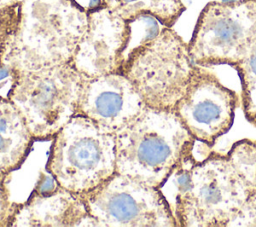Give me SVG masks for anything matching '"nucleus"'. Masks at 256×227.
Masks as SVG:
<instances>
[{
  "instance_id": "6ab92c4d",
  "label": "nucleus",
  "mask_w": 256,
  "mask_h": 227,
  "mask_svg": "<svg viewBox=\"0 0 256 227\" xmlns=\"http://www.w3.org/2000/svg\"><path fill=\"white\" fill-rule=\"evenodd\" d=\"M7 176L8 174L0 171V227L10 226L11 219L17 208V203L10 198V192L6 184Z\"/></svg>"
},
{
  "instance_id": "aec40b11",
  "label": "nucleus",
  "mask_w": 256,
  "mask_h": 227,
  "mask_svg": "<svg viewBox=\"0 0 256 227\" xmlns=\"http://www.w3.org/2000/svg\"><path fill=\"white\" fill-rule=\"evenodd\" d=\"M61 186L57 182V180L51 175L47 170L46 172H41L35 184L33 192L37 195H49L57 191Z\"/></svg>"
},
{
  "instance_id": "2eb2a0df",
  "label": "nucleus",
  "mask_w": 256,
  "mask_h": 227,
  "mask_svg": "<svg viewBox=\"0 0 256 227\" xmlns=\"http://www.w3.org/2000/svg\"><path fill=\"white\" fill-rule=\"evenodd\" d=\"M106 8L124 19L130 20L142 13L157 18L165 27L172 28L186 10L182 0H105Z\"/></svg>"
},
{
  "instance_id": "1a4fd4ad",
  "label": "nucleus",
  "mask_w": 256,
  "mask_h": 227,
  "mask_svg": "<svg viewBox=\"0 0 256 227\" xmlns=\"http://www.w3.org/2000/svg\"><path fill=\"white\" fill-rule=\"evenodd\" d=\"M239 102V94L214 72L196 65L174 112L196 142L211 148L232 128Z\"/></svg>"
},
{
  "instance_id": "7ed1b4c3",
  "label": "nucleus",
  "mask_w": 256,
  "mask_h": 227,
  "mask_svg": "<svg viewBox=\"0 0 256 227\" xmlns=\"http://www.w3.org/2000/svg\"><path fill=\"white\" fill-rule=\"evenodd\" d=\"M88 14L73 0H21L12 60L19 71L71 63Z\"/></svg>"
},
{
  "instance_id": "0eeeda50",
  "label": "nucleus",
  "mask_w": 256,
  "mask_h": 227,
  "mask_svg": "<svg viewBox=\"0 0 256 227\" xmlns=\"http://www.w3.org/2000/svg\"><path fill=\"white\" fill-rule=\"evenodd\" d=\"M98 227H178L161 190L119 173L77 195Z\"/></svg>"
},
{
  "instance_id": "9b49d317",
  "label": "nucleus",
  "mask_w": 256,
  "mask_h": 227,
  "mask_svg": "<svg viewBox=\"0 0 256 227\" xmlns=\"http://www.w3.org/2000/svg\"><path fill=\"white\" fill-rule=\"evenodd\" d=\"M128 32L127 21L106 7L88 13L87 29L71 61L72 65L90 78L120 73L121 54Z\"/></svg>"
},
{
  "instance_id": "9d476101",
  "label": "nucleus",
  "mask_w": 256,
  "mask_h": 227,
  "mask_svg": "<svg viewBox=\"0 0 256 227\" xmlns=\"http://www.w3.org/2000/svg\"><path fill=\"white\" fill-rule=\"evenodd\" d=\"M147 107L122 73L84 76L75 115L87 117L105 132L116 134Z\"/></svg>"
},
{
  "instance_id": "a211bd4d",
  "label": "nucleus",
  "mask_w": 256,
  "mask_h": 227,
  "mask_svg": "<svg viewBox=\"0 0 256 227\" xmlns=\"http://www.w3.org/2000/svg\"><path fill=\"white\" fill-rule=\"evenodd\" d=\"M226 227H256V193L245 200Z\"/></svg>"
},
{
  "instance_id": "f03ea898",
  "label": "nucleus",
  "mask_w": 256,
  "mask_h": 227,
  "mask_svg": "<svg viewBox=\"0 0 256 227\" xmlns=\"http://www.w3.org/2000/svg\"><path fill=\"white\" fill-rule=\"evenodd\" d=\"M116 173L160 189L193 154L195 139L174 111L145 107L115 134Z\"/></svg>"
},
{
  "instance_id": "f3484780",
  "label": "nucleus",
  "mask_w": 256,
  "mask_h": 227,
  "mask_svg": "<svg viewBox=\"0 0 256 227\" xmlns=\"http://www.w3.org/2000/svg\"><path fill=\"white\" fill-rule=\"evenodd\" d=\"M127 23L129 32L125 48L121 54V68L138 48L156 38L165 27L157 18L148 13H142L127 20Z\"/></svg>"
},
{
  "instance_id": "ddd939ff",
  "label": "nucleus",
  "mask_w": 256,
  "mask_h": 227,
  "mask_svg": "<svg viewBox=\"0 0 256 227\" xmlns=\"http://www.w3.org/2000/svg\"><path fill=\"white\" fill-rule=\"evenodd\" d=\"M33 139L17 107L0 96V171L10 174L27 158Z\"/></svg>"
},
{
  "instance_id": "4be33fe9",
  "label": "nucleus",
  "mask_w": 256,
  "mask_h": 227,
  "mask_svg": "<svg viewBox=\"0 0 256 227\" xmlns=\"http://www.w3.org/2000/svg\"><path fill=\"white\" fill-rule=\"evenodd\" d=\"M18 1H21V0H0V7L14 3V2H18Z\"/></svg>"
},
{
  "instance_id": "423d86ee",
  "label": "nucleus",
  "mask_w": 256,
  "mask_h": 227,
  "mask_svg": "<svg viewBox=\"0 0 256 227\" xmlns=\"http://www.w3.org/2000/svg\"><path fill=\"white\" fill-rule=\"evenodd\" d=\"M196 65L188 43L170 27L138 48L121 68L144 104L160 111H174L186 91Z\"/></svg>"
},
{
  "instance_id": "39448f33",
  "label": "nucleus",
  "mask_w": 256,
  "mask_h": 227,
  "mask_svg": "<svg viewBox=\"0 0 256 227\" xmlns=\"http://www.w3.org/2000/svg\"><path fill=\"white\" fill-rule=\"evenodd\" d=\"M83 78L72 63L19 71L8 99L35 141L52 140L76 114Z\"/></svg>"
},
{
  "instance_id": "f257e3e1",
  "label": "nucleus",
  "mask_w": 256,
  "mask_h": 227,
  "mask_svg": "<svg viewBox=\"0 0 256 227\" xmlns=\"http://www.w3.org/2000/svg\"><path fill=\"white\" fill-rule=\"evenodd\" d=\"M163 186L178 227H226L256 193V139H240L226 153L212 150L201 161L189 155Z\"/></svg>"
},
{
  "instance_id": "4468645a",
  "label": "nucleus",
  "mask_w": 256,
  "mask_h": 227,
  "mask_svg": "<svg viewBox=\"0 0 256 227\" xmlns=\"http://www.w3.org/2000/svg\"><path fill=\"white\" fill-rule=\"evenodd\" d=\"M21 1L0 7V96L8 98L19 70L12 60L13 35L20 17Z\"/></svg>"
},
{
  "instance_id": "f8f14e48",
  "label": "nucleus",
  "mask_w": 256,
  "mask_h": 227,
  "mask_svg": "<svg viewBox=\"0 0 256 227\" xmlns=\"http://www.w3.org/2000/svg\"><path fill=\"white\" fill-rule=\"evenodd\" d=\"M10 226L98 227L83 200L62 187L44 196L32 192L24 203H17Z\"/></svg>"
},
{
  "instance_id": "dca6fc26",
  "label": "nucleus",
  "mask_w": 256,
  "mask_h": 227,
  "mask_svg": "<svg viewBox=\"0 0 256 227\" xmlns=\"http://www.w3.org/2000/svg\"><path fill=\"white\" fill-rule=\"evenodd\" d=\"M232 68L240 79L242 109L246 120L250 123L256 118V34Z\"/></svg>"
},
{
  "instance_id": "5701e85b",
  "label": "nucleus",
  "mask_w": 256,
  "mask_h": 227,
  "mask_svg": "<svg viewBox=\"0 0 256 227\" xmlns=\"http://www.w3.org/2000/svg\"><path fill=\"white\" fill-rule=\"evenodd\" d=\"M250 124H252V125L256 128V118H255V119H253V120L250 122Z\"/></svg>"
},
{
  "instance_id": "6e6552de",
  "label": "nucleus",
  "mask_w": 256,
  "mask_h": 227,
  "mask_svg": "<svg viewBox=\"0 0 256 227\" xmlns=\"http://www.w3.org/2000/svg\"><path fill=\"white\" fill-rule=\"evenodd\" d=\"M256 34V0L208 2L188 42L195 65L232 67Z\"/></svg>"
},
{
  "instance_id": "412c9836",
  "label": "nucleus",
  "mask_w": 256,
  "mask_h": 227,
  "mask_svg": "<svg viewBox=\"0 0 256 227\" xmlns=\"http://www.w3.org/2000/svg\"><path fill=\"white\" fill-rule=\"evenodd\" d=\"M87 14L105 8V0H73Z\"/></svg>"
},
{
  "instance_id": "20e7f679",
  "label": "nucleus",
  "mask_w": 256,
  "mask_h": 227,
  "mask_svg": "<svg viewBox=\"0 0 256 227\" xmlns=\"http://www.w3.org/2000/svg\"><path fill=\"white\" fill-rule=\"evenodd\" d=\"M115 134L74 115L54 136L46 170L75 195L86 193L116 173Z\"/></svg>"
}]
</instances>
